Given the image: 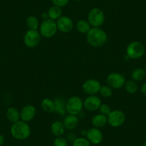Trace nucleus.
<instances>
[{"label": "nucleus", "mask_w": 146, "mask_h": 146, "mask_svg": "<svg viewBox=\"0 0 146 146\" xmlns=\"http://www.w3.org/2000/svg\"><path fill=\"white\" fill-rule=\"evenodd\" d=\"M88 44L93 47H100L108 41V34L100 27H91L86 34Z\"/></svg>", "instance_id": "obj_1"}, {"label": "nucleus", "mask_w": 146, "mask_h": 146, "mask_svg": "<svg viewBox=\"0 0 146 146\" xmlns=\"http://www.w3.org/2000/svg\"><path fill=\"white\" fill-rule=\"evenodd\" d=\"M10 133L12 137L18 140H27L31 135V127L27 123L20 120L12 123L10 127Z\"/></svg>", "instance_id": "obj_2"}, {"label": "nucleus", "mask_w": 146, "mask_h": 146, "mask_svg": "<svg viewBox=\"0 0 146 146\" xmlns=\"http://www.w3.org/2000/svg\"><path fill=\"white\" fill-rule=\"evenodd\" d=\"M145 49L143 44L140 42L134 41L129 43L126 47V55L129 59L138 60L145 54Z\"/></svg>", "instance_id": "obj_3"}, {"label": "nucleus", "mask_w": 146, "mask_h": 146, "mask_svg": "<svg viewBox=\"0 0 146 146\" xmlns=\"http://www.w3.org/2000/svg\"><path fill=\"white\" fill-rule=\"evenodd\" d=\"M88 21L92 27H100L105 21V16L103 11L98 7L92 8L88 15Z\"/></svg>", "instance_id": "obj_4"}, {"label": "nucleus", "mask_w": 146, "mask_h": 146, "mask_svg": "<svg viewBox=\"0 0 146 146\" xmlns=\"http://www.w3.org/2000/svg\"><path fill=\"white\" fill-rule=\"evenodd\" d=\"M83 108V100L77 95L70 97L66 101V110L68 114L78 115Z\"/></svg>", "instance_id": "obj_5"}, {"label": "nucleus", "mask_w": 146, "mask_h": 146, "mask_svg": "<svg viewBox=\"0 0 146 146\" xmlns=\"http://www.w3.org/2000/svg\"><path fill=\"white\" fill-rule=\"evenodd\" d=\"M57 31L58 29L57 22L50 19L42 21L39 27V32L41 36L45 38H51L57 34Z\"/></svg>", "instance_id": "obj_6"}, {"label": "nucleus", "mask_w": 146, "mask_h": 146, "mask_svg": "<svg viewBox=\"0 0 146 146\" xmlns=\"http://www.w3.org/2000/svg\"><path fill=\"white\" fill-rule=\"evenodd\" d=\"M125 78L121 73L112 72L106 78L107 85L113 90H119L123 88L125 84Z\"/></svg>", "instance_id": "obj_7"}, {"label": "nucleus", "mask_w": 146, "mask_h": 146, "mask_svg": "<svg viewBox=\"0 0 146 146\" xmlns=\"http://www.w3.org/2000/svg\"><path fill=\"white\" fill-rule=\"evenodd\" d=\"M108 123L113 127H118L123 125L125 122L126 116L124 112L120 110H112L108 116Z\"/></svg>", "instance_id": "obj_8"}, {"label": "nucleus", "mask_w": 146, "mask_h": 146, "mask_svg": "<svg viewBox=\"0 0 146 146\" xmlns=\"http://www.w3.org/2000/svg\"><path fill=\"white\" fill-rule=\"evenodd\" d=\"M41 40V35L38 30L28 29L24 36V43L25 46L29 48L36 47Z\"/></svg>", "instance_id": "obj_9"}, {"label": "nucleus", "mask_w": 146, "mask_h": 146, "mask_svg": "<svg viewBox=\"0 0 146 146\" xmlns=\"http://www.w3.org/2000/svg\"><path fill=\"white\" fill-rule=\"evenodd\" d=\"M101 88L100 82L96 79H88L82 85V91L88 95H94L99 93Z\"/></svg>", "instance_id": "obj_10"}, {"label": "nucleus", "mask_w": 146, "mask_h": 146, "mask_svg": "<svg viewBox=\"0 0 146 146\" xmlns=\"http://www.w3.org/2000/svg\"><path fill=\"white\" fill-rule=\"evenodd\" d=\"M102 102L99 96L96 95H88L83 101V106L85 110L90 112H94L98 110Z\"/></svg>", "instance_id": "obj_11"}, {"label": "nucleus", "mask_w": 146, "mask_h": 146, "mask_svg": "<svg viewBox=\"0 0 146 146\" xmlns=\"http://www.w3.org/2000/svg\"><path fill=\"white\" fill-rule=\"evenodd\" d=\"M86 138L89 140L91 144L99 145L102 143L103 140V134L100 128L97 127H91L87 130Z\"/></svg>", "instance_id": "obj_12"}, {"label": "nucleus", "mask_w": 146, "mask_h": 146, "mask_svg": "<svg viewBox=\"0 0 146 146\" xmlns=\"http://www.w3.org/2000/svg\"><path fill=\"white\" fill-rule=\"evenodd\" d=\"M57 29L62 33H69L74 27V23L71 18L67 16H62L56 21Z\"/></svg>", "instance_id": "obj_13"}, {"label": "nucleus", "mask_w": 146, "mask_h": 146, "mask_svg": "<svg viewBox=\"0 0 146 146\" xmlns=\"http://www.w3.org/2000/svg\"><path fill=\"white\" fill-rule=\"evenodd\" d=\"M36 110L35 106L32 105H27L22 108L20 111V119L28 123L35 118Z\"/></svg>", "instance_id": "obj_14"}, {"label": "nucleus", "mask_w": 146, "mask_h": 146, "mask_svg": "<svg viewBox=\"0 0 146 146\" xmlns=\"http://www.w3.org/2000/svg\"><path fill=\"white\" fill-rule=\"evenodd\" d=\"M63 124L66 130H72L78 127L79 124V118L78 115L68 114L63 120Z\"/></svg>", "instance_id": "obj_15"}, {"label": "nucleus", "mask_w": 146, "mask_h": 146, "mask_svg": "<svg viewBox=\"0 0 146 146\" xmlns=\"http://www.w3.org/2000/svg\"><path fill=\"white\" fill-rule=\"evenodd\" d=\"M65 130L66 129L63 124V122L60 121V120H56V121L53 122L50 127V130H51L52 133L55 137L62 136L65 132Z\"/></svg>", "instance_id": "obj_16"}, {"label": "nucleus", "mask_w": 146, "mask_h": 146, "mask_svg": "<svg viewBox=\"0 0 146 146\" xmlns=\"http://www.w3.org/2000/svg\"><path fill=\"white\" fill-rule=\"evenodd\" d=\"M91 123L94 127L97 128H101L105 127L108 123V117L106 115L98 113L95 115L91 120Z\"/></svg>", "instance_id": "obj_17"}, {"label": "nucleus", "mask_w": 146, "mask_h": 146, "mask_svg": "<svg viewBox=\"0 0 146 146\" xmlns=\"http://www.w3.org/2000/svg\"><path fill=\"white\" fill-rule=\"evenodd\" d=\"M54 105H55V110L54 113L60 115H64L67 113L66 110V101L62 97H57L54 99Z\"/></svg>", "instance_id": "obj_18"}, {"label": "nucleus", "mask_w": 146, "mask_h": 146, "mask_svg": "<svg viewBox=\"0 0 146 146\" xmlns=\"http://www.w3.org/2000/svg\"><path fill=\"white\" fill-rule=\"evenodd\" d=\"M6 116L7 120L12 123L20 120V112L15 107H10L7 110Z\"/></svg>", "instance_id": "obj_19"}, {"label": "nucleus", "mask_w": 146, "mask_h": 146, "mask_svg": "<svg viewBox=\"0 0 146 146\" xmlns=\"http://www.w3.org/2000/svg\"><path fill=\"white\" fill-rule=\"evenodd\" d=\"M42 109L44 112L47 113H54L55 110V105H54V100L51 98H46L42 100L41 102Z\"/></svg>", "instance_id": "obj_20"}, {"label": "nucleus", "mask_w": 146, "mask_h": 146, "mask_svg": "<svg viewBox=\"0 0 146 146\" xmlns=\"http://www.w3.org/2000/svg\"><path fill=\"white\" fill-rule=\"evenodd\" d=\"M47 14H48L49 19L57 21L62 16V8L53 5L51 7L49 8L47 10Z\"/></svg>", "instance_id": "obj_21"}, {"label": "nucleus", "mask_w": 146, "mask_h": 146, "mask_svg": "<svg viewBox=\"0 0 146 146\" xmlns=\"http://www.w3.org/2000/svg\"><path fill=\"white\" fill-rule=\"evenodd\" d=\"M92 27L90 26V23L88 22V20H85V19H80V20L78 21L76 23V29L80 33L83 34V35H86L90 29H91Z\"/></svg>", "instance_id": "obj_22"}, {"label": "nucleus", "mask_w": 146, "mask_h": 146, "mask_svg": "<svg viewBox=\"0 0 146 146\" xmlns=\"http://www.w3.org/2000/svg\"><path fill=\"white\" fill-rule=\"evenodd\" d=\"M146 75L145 70L140 67L135 69L131 73V78L135 82H140L145 78Z\"/></svg>", "instance_id": "obj_23"}, {"label": "nucleus", "mask_w": 146, "mask_h": 146, "mask_svg": "<svg viewBox=\"0 0 146 146\" xmlns=\"http://www.w3.org/2000/svg\"><path fill=\"white\" fill-rule=\"evenodd\" d=\"M26 24L29 29H32V30H37L40 25L37 17L33 15H30L27 18Z\"/></svg>", "instance_id": "obj_24"}, {"label": "nucleus", "mask_w": 146, "mask_h": 146, "mask_svg": "<svg viewBox=\"0 0 146 146\" xmlns=\"http://www.w3.org/2000/svg\"><path fill=\"white\" fill-rule=\"evenodd\" d=\"M124 87L126 92H128L129 94H135L137 92V90H138L137 83H136L135 81L133 80L126 81Z\"/></svg>", "instance_id": "obj_25"}, {"label": "nucleus", "mask_w": 146, "mask_h": 146, "mask_svg": "<svg viewBox=\"0 0 146 146\" xmlns=\"http://www.w3.org/2000/svg\"><path fill=\"white\" fill-rule=\"evenodd\" d=\"M99 94L102 98H111L113 94V90L108 85H101V88L100 89Z\"/></svg>", "instance_id": "obj_26"}, {"label": "nucleus", "mask_w": 146, "mask_h": 146, "mask_svg": "<svg viewBox=\"0 0 146 146\" xmlns=\"http://www.w3.org/2000/svg\"><path fill=\"white\" fill-rule=\"evenodd\" d=\"M72 146H91V143L86 137H80L74 140Z\"/></svg>", "instance_id": "obj_27"}, {"label": "nucleus", "mask_w": 146, "mask_h": 146, "mask_svg": "<svg viewBox=\"0 0 146 146\" xmlns=\"http://www.w3.org/2000/svg\"><path fill=\"white\" fill-rule=\"evenodd\" d=\"M54 146H68V141L65 137L62 136L56 137L53 141Z\"/></svg>", "instance_id": "obj_28"}, {"label": "nucleus", "mask_w": 146, "mask_h": 146, "mask_svg": "<svg viewBox=\"0 0 146 146\" xmlns=\"http://www.w3.org/2000/svg\"><path fill=\"white\" fill-rule=\"evenodd\" d=\"M98 110L100 111V113L104 115L108 116L110 113H111L112 109L111 107L109 105H108V104H101Z\"/></svg>", "instance_id": "obj_29"}, {"label": "nucleus", "mask_w": 146, "mask_h": 146, "mask_svg": "<svg viewBox=\"0 0 146 146\" xmlns=\"http://www.w3.org/2000/svg\"><path fill=\"white\" fill-rule=\"evenodd\" d=\"M51 2L54 6L62 8L68 5L69 2H70V0H51Z\"/></svg>", "instance_id": "obj_30"}, {"label": "nucleus", "mask_w": 146, "mask_h": 146, "mask_svg": "<svg viewBox=\"0 0 146 146\" xmlns=\"http://www.w3.org/2000/svg\"><path fill=\"white\" fill-rule=\"evenodd\" d=\"M140 90H141L142 94H143L144 96L146 97V82H145V83H143V85H142Z\"/></svg>", "instance_id": "obj_31"}, {"label": "nucleus", "mask_w": 146, "mask_h": 146, "mask_svg": "<svg viewBox=\"0 0 146 146\" xmlns=\"http://www.w3.org/2000/svg\"><path fill=\"white\" fill-rule=\"evenodd\" d=\"M41 16H42V19H43V21L47 20V19H49V16H48V14H47V12H43V13L42 14Z\"/></svg>", "instance_id": "obj_32"}, {"label": "nucleus", "mask_w": 146, "mask_h": 146, "mask_svg": "<svg viewBox=\"0 0 146 146\" xmlns=\"http://www.w3.org/2000/svg\"><path fill=\"white\" fill-rule=\"evenodd\" d=\"M5 143V138L4 135H0V146H2Z\"/></svg>", "instance_id": "obj_33"}, {"label": "nucleus", "mask_w": 146, "mask_h": 146, "mask_svg": "<svg viewBox=\"0 0 146 146\" xmlns=\"http://www.w3.org/2000/svg\"><path fill=\"white\" fill-rule=\"evenodd\" d=\"M142 146H146V141H145L144 143H143V144L142 145Z\"/></svg>", "instance_id": "obj_34"}, {"label": "nucleus", "mask_w": 146, "mask_h": 146, "mask_svg": "<svg viewBox=\"0 0 146 146\" xmlns=\"http://www.w3.org/2000/svg\"><path fill=\"white\" fill-rule=\"evenodd\" d=\"M73 1H75V2H82L83 0H73Z\"/></svg>", "instance_id": "obj_35"}, {"label": "nucleus", "mask_w": 146, "mask_h": 146, "mask_svg": "<svg viewBox=\"0 0 146 146\" xmlns=\"http://www.w3.org/2000/svg\"><path fill=\"white\" fill-rule=\"evenodd\" d=\"M145 72H146V66H145Z\"/></svg>", "instance_id": "obj_36"}]
</instances>
